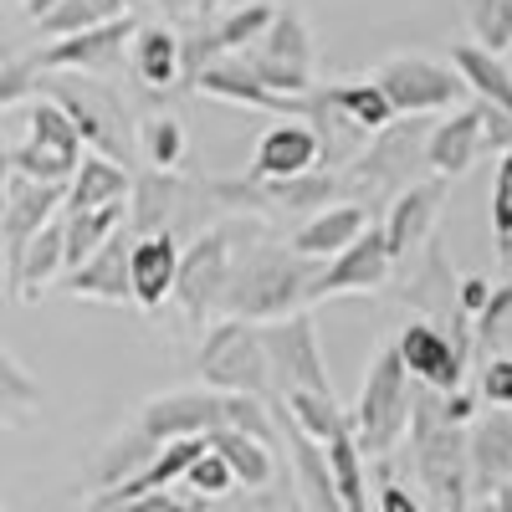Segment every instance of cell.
I'll return each mask as SVG.
<instances>
[{
  "mask_svg": "<svg viewBox=\"0 0 512 512\" xmlns=\"http://www.w3.org/2000/svg\"><path fill=\"white\" fill-rule=\"evenodd\" d=\"M482 405L512 410V359H492L482 369Z\"/></svg>",
  "mask_w": 512,
  "mask_h": 512,
  "instance_id": "46",
  "label": "cell"
},
{
  "mask_svg": "<svg viewBox=\"0 0 512 512\" xmlns=\"http://www.w3.org/2000/svg\"><path fill=\"white\" fill-rule=\"evenodd\" d=\"M313 31L303 26V16L297 11H277L267 21V31L251 41V47L241 52V62L267 82L272 93H313Z\"/></svg>",
  "mask_w": 512,
  "mask_h": 512,
  "instance_id": "8",
  "label": "cell"
},
{
  "mask_svg": "<svg viewBox=\"0 0 512 512\" xmlns=\"http://www.w3.org/2000/svg\"><path fill=\"white\" fill-rule=\"evenodd\" d=\"M441 205H446V180H441V175L415 180V185H405V190L390 200V210H384V226H379L390 262H405L410 251H420L425 241L436 236Z\"/></svg>",
  "mask_w": 512,
  "mask_h": 512,
  "instance_id": "17",
  "label": "cell"
},
{
  "mask_svg": "<svg viewBox=\"0 0 512 512\" xmlns=\"http://www.w3.org/2000/svg\"><path fill=\"white\" fill-rule=\"evenodd\" d=\"M36 93L52 98L77 123L88 154H103L113 164H134V118H128L123 98L108 82H98L88 72H41Z\"/></svg>",
  "mask_w": 512,
  "mask_h": 512,
  "instance_id": "2",
  "label": "cell"
},
{
  "mask_svg": "<svg viewBox=\"0 0 512 512\" xmlns=\"http://www.w3.org/2000/svg\"><path fill=\"white\" fill-rule=\"evenodd\" d=\"M410 441H415V472L441 502V512H472V461H466V425H451L441 415V395L425 390L415 395L410 415Z\"/></svg>",
  "mask_w": 512,
  "mask_h": 512,
  "instance_id": "3",
  "label": "cell"
},
{
  "mask_svg": "<svg viewBox=\"0 0 512 512\" xmlns=\"http://www.w3.org/2000/svg\"><path fill=\"white\" fill-rule=\"evenodd\" d=\"M379 93L390 98L395 118H431L441 108H456L466 98V82L451 62H431V57H390L379 72Z\"/></svg>",
  "mask_w": 512,
  "mask_h": 512,
  "instance_id": "11",
  "label": "cell"
},
{
  "mask_svg": "<svg viewBox=\"0 0 512 512\" xmlns=\"http://www.w3.org/2000/svg\"><path fill=\"white\" fill-rule=\"evenodd\" d=\"M36 82H41V72H36L31 57H26V62L0 57V108H16V103L36 98Z\"/></svg>",
  "mask_w": 512,
  "mask_h": 512,
  "instance_id": "45",
  "label": "cell"
},
{
  "mask_svg": "<svg viewBox=\"0 0 512 512\" xmlns=\"http://www.w3.org/2000/svg\"><path fill=\"white\" fill-rule=\"evenodd\" d=\"M82 154H88V144H82L77 123L52 98H36L26 113V144L11 149L16 175L41 180V185H67L72 169L82 164Z\"/></svg>",
  "mask_w": 512,
  "mask_h": 512,
  "instance_id": "9",
  "label": "cell"
},
{
  "mask_svg": "<svg viewBox=\"0 0 512 512\" xmlns=\"http://www.w3.org/2000/svg\"><path fill=\"white\" fill-rule=\"evenodd\" d=\"M466 461H472V497H492L512 477V415L482 410L466 425Z\"/></svg>",
  "mask_w": 512,
  "mask_h": 512,
  "instance_id": "24",
  "label": "cell"
},
{
  "mask_svg": "<svg viewBox=\"0 0 512 512\" xmlns=\"http://www.w3.org/2000/svg\"><path fill=\"white\" fill-rule=\"evenodd\" d=\"M195 93L221 98V103H236V108H256V113L308 118V123L323 113V88H313V93H272L267 82L256 77L241 57H221V62H210V67L195 77Z\"/></svg>",
  "mask_w": 512,
  "mask_h": 512,
  "instance_id": "13",
  "label": "cell"
},
{
  "mask_svg": "<svg viewBox=\"0 0 512 512\" xmlns=\"http://www.w3.org/2000/svg\"><path fill=\"white\" fill-rule=\"evenodd\" d=\"M128 6L123 0H57V6L36 21V31L41 36H72V31H88V26H103V21H113V16H123Z\"/></svg>",
  "mask_w": 512,
  "mask_h": 512,
  "instance_id": "38",
  "label": "cell"
},
{
  "mask_svg": "<svg viewBox=\"0 0 512 512\" xmlns=\"http://www.w3.org/2000/svg\"><path fill=\"white\" fill-rule=\"evenodd\" d=\"M272 16H277L272 0H256V6H241V11H231V16H221V21H205V26H195L190 36H180V82H185V88H195V77H200L210 62L241 57L251 41L267 31Z\"/></svg>",
  "mask_w": 512,
  "mask_h": 512,
  "instance_id": "15",
  "label": "cell"
},
{
  "mask_svg": "<svg viewBox=\"0 0 512 512\" xmlns=\"http://www.w3.org/2000/svg\"><path fill=\"white\" fill-rule=\"evenodd\" d=\"M41 415V384L21 369V359L0 344V425L6 431H21Z\"/></svg>",
  "mask_w": 512,
  "mask_h": 512,
  "instance_id": "33",
  "label": "cell"
},
{
  "mask_svg": "<svg viewBox=\"0 0 512 512\" xmlns=\"http://www.w3.org/2000/svg\"><path fill=\"white\" fill-rule=\"evenodd\" d=\"M210 446L226 456V466L236 472V487L262 492V487L272 482V446L251 441V436H241V431H210Z\"/></svg>",
  "mask_w": 512,
  "mask_h": 512,
  "instance_id": "36",
  "label": "cell"
},
{
  "mask_svg": "<svg viewBox=\"0 0 512 512\" xmlns=\"http://www.w3.org/2000/svg\"><path fill=\"white\" fill-rule=\"evenodd\" d=\"M272 420H277V436L287 441L292 451V472H297V507L303 512H344V497L333 487V472H328V451L323 441L303 436L297 425L287 420V410L272 400Z\"/></svg>",
  "mask_w": 512,
  "mask_h": 512,
  "instance_id": "20",
  "label": "cell"
},
{
  "mask_svg": "<svg viewBox=\"0 0 512 512\" xmlns=\"http://www.w3.org/2000/svg\"><path fill=\"white\" fill-rule=\"evenodd\" d=\"M62 200H67V185H41V180H26V175L11 180V200H6V216H0V251H6V297L11 303H16L21 251L41 226L62 216Z\"/></svg>",
  "mask_w": 512,
  "mask_h": 512,
  "instance_id": "16",
  "label": "cell"
},
{
  "mask_svg": "<svg viewBox=\"0 0 512 512\" xmlns=\"http://www.w3.org/2000/svg\"><path fill=\"white\" fill-rule=\"evenodd\" d=\"M256 328H262V349H267V364H272L277 395H287V390L333 395L328 369H323L318 328H313V318H308L303 308H297V313H282V318H267V323H256Z\"/></svg>",
  "mask_w": 512,
  "mask_h": 512,
  "instance_id": "10",
  "label": "cell"
},
{
  "mask_svg": "<svg viewBox=\"0 0 512 512\" xmlns=\"http://www.w3.org/2000/svg\"><path fill=\"white\" fill-rule=\"evenodd\" d=\"M277 405L287 410V420L297 425L303 436H313V441H333L338 431L349 425V410H338V400L333 395H313V390H287V395H277Z\"/></svg>",
  "mask_w": 512,
  "mask_h": 512,
  "instance_id": "35",
  "label": "cell"
},
{
  "mask_svg": "<svg viewBox=\"0 0 512 512\" xmlns=\"http://www.w3.org/2000/svg\"><path fill=\"white\" fill-rule=\"evenodd\" d=\"M390 267L395 262H390V251H384L379 226H369L354 246L328 256V267H318L308 303H318V297H344V292H379L384 282H390Z\"/></svg>",
  "mask_w": 512,
  "mask_h": 512,
  "instance_id": "19",
  "label": "cell"
},
{
  "mask_svg": "<svg viewBox=\"0 0 512 512\" xmlns=\"http://www.w3.org/2000/svg\"><path fill=\"white\" fill-rule=\"evenodd\" d=\"M395 349H400V364H405V374L415 384H425V390H436V395H451V390H461L472 333H466L461 323L456 328H441L431 318H420V323H410L395 338Z\"/></svg>",
  "mask_w": 512,
  "mask_h": 512,
  "instance_id": "12",
  "label": "cell"
},
{
  "mask_svg": "<svg viewBox=\"0 0 512 512\" xmlns=\"http://www.w3.org/2000/svg\"><path fill=\"white\" fill-rule=\"evenodd\" d=\"M374 512H420V502L395 482V477H379V492H374Z\"/></svg>",
  "mask_w": 512,
  "mask_h": 512,
  "instance_id": "49",
  "label": "cell"
},
{
  "mask_svg": "<svg viewBox=\"0 0 512 512\" xmlns=\"http://www.w3.org/2000/svg\"><path fill=\"white\" fill-rule=\"evenodd\" d=\"M175 277H180V241L175 231H154V236H134L128 251V292L139 308H164L175 297Z\"/></svg>",
  "mask_w": 512,
  "mask_h": 512,
  "instance_id": "25",
  "label": "cell"
},
{
  "mask_svg": "<svg viewBox=\"0 0 512 512\" xmlns=\"http://www.w3.org/2000/svg\"><path fill=\"white\" fill-rule=\"evenodd\" d=\"M292 512H303V507H292Z\"/></svg>",
  "mask_w": 512,
  "mask_h": 512,
  "instance_id": "58",
  "label": "cell"
},
{
  "mask_svg": "<svg viewBox=\"0 0 512 512\" xmlns=\"http://www.w3.org/2000/svg\"><path fill=\"white\" fill-rule=\"evenodd\" d=\"M139 144H144L149 169H180L185 164V128L175 118H149L139 128Z\"/></svg>",
  "mask_w": 512,
  "mask_h": 512,
  "instance_id": "40",
  "label": "cell"
},
{
  "mask_svg": "<svg viewBox=\"0 0 512 512\" xmlns=\"http://www.w3.org/2000/svg\"><path fill=\"white\" fill-rule=\"evenodd\" d=\"M221 6V0H200V11H216Z\"/></svg>",
  "mask_w": 512,
  "mask_h": 512,
  "instance_id": "55",
  "label": "cell"
},
{
  "mask_svg": "<svg viewBox=\"0 0 512 512\" xmlns=\"http://www.w3.org/2000/svg\"><path fill=\"white\" fill-rule=\"evenodd\" d=\"M364 231H369V210L359 200H344V205H328V210H318V216H308L297 226L292 251L313 256V262H328V256H338L344 246H354Z\"/></svg>",
  "mask_w": 512,
  "mask_h": 512,
  "instance_id": "27",
  "label": "cell"
},
{
  "mask_svg": "<svg viewBox=\"0 0 512 512\" xmlns=\"http://www.w3.org/2000/svg\"><path fill=\"white\" fill-rule=\"evenodd\" d=\"M318 262L297 256L292 246H251L241 262L231 267V287H226V318H246V323H267L282 313H297L313 292Z\"/></svg>",
  "mask_w": 512,
  "mask_h": 512,
  "instance_id": "1",
  "label": "cell"
},
{
  "mask_svg": "<svg viewBox=\"0 0 512 512\" xmlns=\"http://www.w3.org/2000/svg\"><path fill=\"white\" fill-rule=\"evenodd\" d=\"M128 251H134V231H113L88 262L62 272V287L72 297H93V303H134V292H128Z\"/></svg>",
  "mask_w": 512,
  "mask_h": 512,
  "instance_id": "22",
  "label": "cell"
},
{
  "mask_svg": "<svg viewBox=\"0 0 512 512\" xmlns=\"http://www.w3.org/2000/svg\"><path fill=\"white\" fill-rule=\"evenodd\" d=\"M128 221V200L123 205H98V210H72V216H62V236H67V267L88 262V256L113 236L123 231Z\"/></svg>",
  "mask_w": 512,
  "mask_h": 512,
  "instance_id": "32",
  "label": "cell"
},
{
  "mask_svg": "<svg viewBox=\"0 0 512 512\" xmlns=\"http://www.w3.org/2000/svg\"><path fill=\"white\" fill-rule=\"evenodd\" d=\"M308 169H328L323 164V139L313 134L308 123H272L262 139H256L251 154V175L256 180H292V175H308Z\"/></svg>",
  "mask_w": 512,
  "mask_h": 512,
  "instance_id": "23",
  "label": "cell"
},
{
  "mask_svg": "<svg viewBox=\"0 0 512 512\" xmlns=\"http://www.w3.org/2000/svg\"><path fill=\"white\" fill-rule=\"evenodd\" d=\"M451 67L461 72L466 93H477V103H487V108L512 118V67H507V57L477 47V41H456V47H451Z\"/></svg>",
  "mask_w": 512,
  "mask_h": 512,
  "instance_id": "29",
  "label": "cell"
},
{
  "mask_svg": "<svg viewBox=\"0 0 512 512\" xmlns=\"http://www.w3.org/2000/svg\"><path fill=\"white\" fill-rule=\"evenodd\" d=\"M11 180H16V164H11V149H0V216H6V200H11Z\"/></svg>",
  "mask_w": 512,
  "mask_h": 512,
  "instance_id": "51",
  "label": "cell"
},
{
  "mask_svg": "<svg viewBox=\"0 0 512 512\" xmlns=\"http://www.w3.org/2000/svg\"><path fill=\"white\" fill-rule=\"evenodd\" d=\"M123 6H128V11H134V6H139V0H123Z\"/></svg>",
  "mask_w": 512,
  "mask_h": 512,
  "instance_id": "56",
  "label": "cell"
},
{
  "mask_svg": "<svg viewBox=\"0 0 512 512\" xmlns=\"http://www.w3.org/2000/svg\"><path fill=\"white\" fill-rule=\"evenodd\" d=\"M492 512H512V477L492 492Z\"/></svg>",
  "mask_w": 512,
  "mask_h": 512,
  "instance_id": "53",
  "label": "cell"
},
{
  "mask_svg": "<svg viewBox=\"0 0 512 512\" xmlns=\"http://www.w3.org/2000/svg\"><path fill=\"white\" fill-rule=\"evenodd\" d=\"M134 31H139V16L123 11L103 26H88V31H72V36H57L52 47H41L31 62L36 72H88V77H108L123 52L134 47Z\"/></svg>",
  "mask_w": 512,
  "mask_h": 512,
  "instance_id": "14",
  "label": "cell"
},
{
  "mask_svg": "<svg viewBox=\"0 0 512 512\" xmlns=\"http://www.w3.org/2000/svg\"><path fill=\"white\" fill-rule=\"evenodd\" d=\"M180 200H190V185L180 180V169H144V175H134V190H128V221H134V236L169 231Z\"/></svg>",
  "mask_w": 512,
  "mask_h": 512,
  "instance_id": "26",
  "label": "cell"
},
{
  "mask_svg": "<svg viewBox=\"0 0 512 512\" xmlns=\"http://www.w3.org/2000/svg\"><path fill=\"white\" fill-rule=\"evenodd\" d=\"M441 415H446L451 425H472V420H477V400L461 395V390H451V395H441Z\"/></svg>",
  "mask_w": 512,
  "mask_h": 512,
  "instance_id": "50",
  "label": "cell"
},
{
  "mask_svg": "<svg viewBox=\"0 0 512 512\" xmlns=\"http://www.w3.org/2000/svg\"><path fill=\"white\" fill-rule=\"evenodd\" d=\"M323 98L344 113L359 134H379V128H390L395 123V108H390V98L379 93V82L374 77H344V82H328L323 88Z\"/></svg>",
  "mask_w": 512,
  "mask_h": 512,
  "instance_id": "31",
  "label": "cell"
},
{
  "mask_svg": "<svg viewBox=\"0 0 512 512\" xmlns=\"http://www.w3.org/2000/svg\"><path fill=\"white\" fill-rule=\"evenodd\" d=\"M507 313H512V277L487 297V308L477 313V338H492V333L502 328V318H507Z\"/></svg>",
  "mask_w": 512,
  "mask_h": 512,
  "instance_id": "47",
  "label": "cell"
},
{
  "mask_svg": "<svg viewBox=\"0 0 512 512\" xmlns=\"http://www.w3.org/2000/svg\"><path fill=\"white\" fill-rule=\"evenodd\" d=\"M492 231H497V256L512 262V149L497 154V180H492Z\"/></svg>",
  "mask_w": 512,
  "mask_h": 512,
  "instance_id": "44",
  "label": "cell"
},
{
  "mask_svg": "<svg viewBox=\"0 0 512 512\" xmlns=\"http://www.w3.org/2000/svg\"><path fill=\"white\" fill-rule=\"evenodd\" d=\"M180 482L195 492V502H210V497H226V492H236V472L226 466V456H221L216 446H210V451L190 466V472H185Z\"/></svg>",
  "mask_w": 512,
  "mask_h": 512,
  "instance_id": "43",
  "label": "cell"
},
{
  "mask_svg": "<svg viewBox=\"0 0 512 512\" xmlns=\"http://www.w3.org/2000/svg\"><path fill=\"white\" fill-rule=\"evenodd\" d=\"M134 67L149 88H175L180 82V36L169 26H139L134 31Z\"/></svg>",
  "mask_w": 512,
  "mask_h": 512,
  "instance_id": "34",
  "label": "cell"
},
{
  "mask_svg": "<svg viewBox=\"0 0 512 512\" xmlns=\"http://www.w3.org/2000/svg\"><path fill=\"white\" fill-rule=\"evenodd\" d=\"M67 272V236H62V216L47 221L21 251V272H16V303H26V297H36L41 287H47L52 277Z\"/></svg>",
  "mask_w": 512,
  "mask_h": 512,
  "instance_id": "30",
  "label": "cell"
},
{
  "mask_svg": "<svg viewBox=\"0 0 512 512\" xmlns=\"http://www.w3.org/2000/svg\"><path fill=\"white\" fill-rule=\"evenodd\" d=\"M482 149H487V108L482 103L456 108L446 123H431V134H425V164H431L441 180L466 175Z\"/></svg>",
  "mask_w": 512,
  "mask_h": 512,
  "instance_id": "21",
  "label": "cell"
},
{
  "mask_svg": "<svg viewBox=\"0 0 512 512\" xmlns=\"http://www.w3.org/2000/svg\"><path fill=\"white\" fill-rule=\"evenodd\" d=\"M159 6H164V16H190V11H200V0H159Z\"/></svg>",
  "mask_w": 512,
  "mask_h": 512,
  "instance_id": "52",
  "label": "cell"
},
{
  "mask_svg": "<svg viewBox=\"0 0 512 512\" xmlns=\"http://www.w3.org/2000/svg\"><path fill=\"white\" fill-rule=\"evenodd\" d=\"M410 415H415V390H410V374L400 364V349L384 344L364 374V390L359 405L349 410V431L359 441L364 456H390L395 441L410 431Z\"/></svg>",
  "mask_w": 512,
  "mask_h": 512,
  "instance_id": "5",
  "label": "cell"
},
{
  "mask_svg": "<svg viewBox=\"0 0 512 512\" xmlns=\"http://www.w3.org/2000/svg\"><path fill=\"white\" fill-rule=\"evenodd\" d=\"M139 431L149 441H180V436H210L226 431V395L221 390H175L139 410Z\"/></svg>",
  "mask_w": 512,
  "mask_h": 512,
  "instance_id": "18",
  "label": "cell"
},
{
  "mask_svg": "<svg viewBox=\"0 0 512 512\" xmlns=\"http://www.w3.org/2000/svg\"><path fill=\"white\" fill-rule=\"evenodd\" d=\"M195 369L205 379V390H221V395H256V400H277V384H272V364L262 349V328L246 323V318H221L210 323L200 338V354Z\"/></svg>",
  "mask_w": 512,
  "mask_h": 512,
  "instance_id": "4",
  "label": "cell"
},
{
  "mask_svg": "<svg viewBox=\"0 0 512 512\" xmlns=\"http://www.w3.org/2000/svg\"><path fill=\"white\" fill-rule=\"evenodd\" d=\"M52 6H57V0H21V11H26L31 21H41V16H47V11H52Z\"/></svg>",
  "mask_w": 512,
  "mask_h": 512,
  "instance_id": "54",
  "label": "cell"
},
{
  "mask_svg": "<svg viewBox=\"0 0 512 512\" xmlns=\"http://www.w3.org/2000/svg\"><path fill=\"white\" fill-rule=\"evenodd\" d=\"M128 190H134L128 164H113L103 154H82V164L72 169V180H67L62 216H72V210H98V205H123Z\"/></svg>",
  "mask_w": 512,
  "mask_h": 512,
  "instance_id": "28",
  "label": "cell"
},
{
  "mask_svg": "<svg viewBox=\"0 0 512 512\" xmlns=\"http://www.w3.org/2000/svg\"><path fill=\"white\" fill-rule=\"evenodd\" d=\"M487 297H492L487 277H456V308H461V318H477L487 308Z\"/></svg>",
  "mask_w": 512,
  "mask_h": 512,
  "instance_id": "48",
  "label": "cell"
},
{
  "mask_svg": "<svg viewBox=\"0 0 512 512\" xmlns=\"http://www.w3.org/2000/svg\"><path fill=\"white\" fill-rule=\"evenodd\" d=\"M88 512H205V502H185L175 492H139V497H118V492H98L88 502Z\"/></svg>",
  "mask_w": 512,
  "mask_h": 512,
  "instance_id": "42",
  "label": "cell"
},
{
  "mask_svg": "<svg viewBox=\"0 0 512 512\" xmlns=\"http://www.w3.org/2000/svg\"><path fill=\"white\" fill-rule=\"evenodd\" d=\"M502 57H507V67H512V47H507V52H502Z\"/></svg>",
  "mask_w": 512,
  "mask_h": 512,
  "instance_id": "57",
  "label": "cell"
},
{
  "mask_svg": "<svg viewBox=\"0 0 512 512\" xmlns=\"http://www.w3.org/2000/svg\"><path fill=\"white\" fill-rule=\"evenodd\" d=\"M328 472H333V487L344 497V512H369V492H364V451L354 441V431L344 425L328 446Z\"/></svg>",
  "mask_w": 512,
  "mask_h": 512,
  "instance_id": "37",
  "label": "cell"
},
{
  "mask_svg": "<svg viewBox=\"0 0 512 512\" xmlns=\"http://www.w3.org/2000/svg\"><path fill=\"white\" fill-rule=\"evenodd\" d=\"M154 451H159V441H149V436L139 431V425H134V431H128V436H123V441L108 451V461H103L98 482H103V487H118V482H128L134 472H144Z\"/></svg>",
  "mask_w": 512,
  "mask_h": 512,
  "instance_id": "41",
  "label": "cell"
},
{
  "mask_svg": "<svg viewBox=\"0 0 512 512\" xmlns=\"http://www.w3.org/2000/svg\"><path fill=\"white\" fill-rule=\"evenodd\" d=\"M256 226H210L205 236L190 241V251H180V277H175V297L195 328H205L216 313H226V287H231V251L241 236H251Z\"/></svg>",
  "mask_w": 512,
  "mask_h": 512,
  "instance_id": "7",
  "label": "cell"
},
{
  "mask_svg": "<svg viewBox=\"0 0 512 512\" xmlns=\"http://www.w3.org/2000/svg\"><path fill=\"white\" fill-rule=\"evenodd\" d=\"M425 134H431L425 118H395L390 128H379L374 144L349 159V175H338L344 195L369 210V200H395V190L415 185V149L425 154Z\"/></svg>",
  "mask_w": 512,
  "mask_h": 512,
  "instance_id": "6",
  "label": "cell"
},
{
  "mask_svg": "<svg viewBox=\"0 0 512 512\" xmlns=\"http://www.w3.org/2000/svg\"><path fill=\"white\" fill-rule=\"evenodd\" d=\"M461 11H466V26H472L477 47H487L497 57L512 47V0H461Z\"/></svg>",
  "mask_w": 512,
  "mask_h": 512,
  "instance_id": "39",
  "label": "cell"
}]
</instances>
